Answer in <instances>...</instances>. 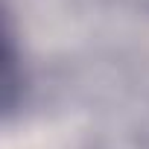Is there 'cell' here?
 <instances>
[{
  "label": "cell",
  "mask_w": 149,
  "mask_h": 149,
  "mask_svg": "<svg viewBox=\"0 0 149 149\" xmlns=\"http://www.w3.org/2000/svg\"><path fill=\"white\" fill-rule=\"evenodd\" d=\"M21 76H18V47H15V29H12V18L9 12L3 15V108L12 111L15 108V97L21 88Z\"/></svg>",
  "instance_id": "1"
}]
</instances>
